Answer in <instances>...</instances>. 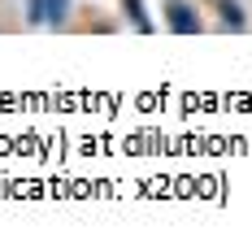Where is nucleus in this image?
<instances>
[{
	"label": "nucleus",
	"mask_w": 252,
	"mask_h": 252,
	"mask_svg": "<svg viewBox=\"0 0 252 252\" xmlns=\"http://www.w3.org/2000/svg\"><path fill=\"white\" fill-rule=\"evenodd\" d=\"M174 26H178V31H191V26H196L191 18H187V9H183V4H174Z\"/></svg>",
	"instance_id": "1"
},
{
	"label": "nucleus",
	"mask_w": 252,
	"mask_h": 252,
	"mask_svg": "<svg viewBox=\"0 0 252 252\" xmlns=\"http://www.w3.org/2000/svg\"><path fill=\"white\" fill-rule=\"evenodd\" d=\"M65 13V0H52V18H61Z\"/></svg>",
	"instance_id": "2"
}]
</instances>
